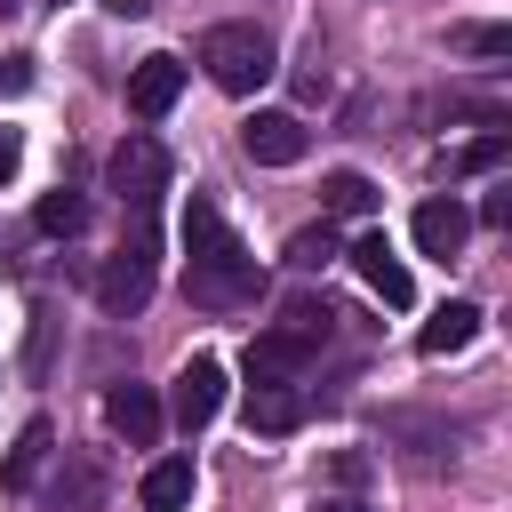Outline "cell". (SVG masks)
<instances>
[{
    "instance_id": "484cf974",
    "label": "cell",
    "mask_w": 512,
    "mask_h": 512,
    "mask_svg": "<svg viewBox=\"0 0 512 512\" xmlns=\"http://www.w3.org/2000/svg\"><path fill=\"white\" fill-rule=\"evenodd\" d=\"M312 512H368V504H352V496H320Z\"/></svg>"
},
{
    "instance_id": "4fadbf2b",
    "label": "cell",
    "mask_w": 512,
    "mask_h": 512,
    "mask_svg": "<svg viewBox=\"0 0 512 512\" xmlns=\"http://www.w3.org/2000/svg\"><path fill=\"white\" fill-rule=\"evenodd\" d=\"M296 424H304V392H296V384H248V432L280 440V432H296Z\"/></svg>"
},
{
    "instance_id": "d4e9b609",
    "label": "cell",
    "mask_w": 512,
    "mask_h": 512,
    "mask_svg": "<svg viewBox=\"0 0 512 512\" xmlns=\"http://www.w3.org/2000/svg\"><path fill=\"white\" fill-rule=\"evenodd\" d=\"M480 224H512V192H488L480 200Z\"/></svg>"
},
{
    "instance_id": "e0dca14e",
    "label": "cell",
    "mask_w": 512,
    "mask_h": 512,
    "mask_svg": "<svg viewBox=\"0 0 512 512\" xmlns=\"http://www.w3.org/2000/svg\"><path fill=\"white\" fill-rule=\"evenodd\" d=\"M472 336H480V304H440V312L424 320V336H416V344L440 360V352H464Z\"/></svg>"
},
{
    "instance_id": "ba28073f",
    "label": "cell",
    "mask_w": 512,
    "mask_h": 512,
    "mask_svg": "<svg viewBox=\"0 0 512 512\" xmlns=\"http://www.w3.org/2000/svg\"><path fill=\"white\" fill-rule=\"evenodd\" d=\"M176 96H184V64H176V56H144V64L128 72V112H136V120H160Z\"/></svg>"
},
{
    "instance_id": "277c9868",
    "label": "cell",
    "mask_w": 512,
    "mask_h": 512,
    "mask_svg": "<svg viewBox=\"0 0 512 512\" xmlns=\"http://www.w3.org/2000/svg\"><path fill=\"white\" fill-rule=\"evenodd\" d=\"M240 152H248L256 168H296V160L312 152V128H304L296 112H248V120H240Z\"/></svg>"
},
{
    "instance_id": "8992f818",
    "label": "cell",
    "mask_w": 512,
    "mask_h": 512,
    "mask_svg": "<svg viewBox=\"0 0 512 512\" xmlns=\"http://www.w3.org/2000/svg\"><path fill=\"white\" fill-rule=\"evenodd\" d=\"M184 296H192V304H208V312L256 304V256H232V264H192V272H184Z\"/></svg>"
},
{
    "instance_id": "cb8c5ba5",
    "label": "cell",
    "mask_w": 512,
    "mask_h": 512,
    "mask_svg": "<svg viewBox=\"0 0 512 512\" xmlns=\"http://www.w3.org/2000/svg\"><path fill=\"white\" fill-rule=\"evenodd\" d=\"M16 160H24V136H16V128H0V184L16 176Z\"/></svg>"
},
{
    "instance_id": "ffe728a7",
    "label": "cell",
    "mask_w": 512,
    "mask_h": 512,
    "mask_svg": "<svg viewBox=\"0 0 512 512\" xmlns=\"http://www.w3.org/2000/svg\"><path fill=\"white\" fill-rule=\"evenodd\" d=\"M80 224H88V200H80V192H48V200H40V232H48V240H72Z\"/></svg>"
},
{
    "instance_id": "7402d4cb",
    "label": "cell",
    "mask_w": 512,
    "mask_h": 512,
    "mask_svg": "<svg viewBox=\"0 0 512 512\" xmlns=\"http://www.w3.org/2000/svg\"><path fill=\"white\" fill-rule=\"evenodd\" d=\"M456 48H472V56H512V32H504V24H464Z\"/></svg>"
},
{
    "instance_id": "ac0fdd59",
    "label": "cell",
    "mask_w": 512,
    "mask_h": 512,
    "mask_svg": "<svg viewBox=\"0 0 512 512\" xmlns=\"http://www.w3.org/2000/svg\"><path fill=\"white\" fill-rule=\"evenodd\" d=\"M320 208H328V216H368V208H376V184H368L360 168H336V176L320 184Z\"/></svg>"
},
{
    "instance_id": "3957f363",
    "label": "cell",
    "mask_w": 512,
    "mask_h": 512,
    "mask_svg": "<svg viewBox=\"0 0 512 512\" xmlns=\"http://www.w3.org/2000/svg\"><path fill=\"white\" fill-rule=\"evenodd\" d=\"M104 176H112V192H120V208H136V216H152V200L168 192V152L144 136V128H128L120 144H112V160H104Z\"/></svg>"
},
{
    "instance_id": "30bf717a",
    "label": "cell",
    "mask_w": 512,
    "mask_h": 512,
    "mask_svg": "<svg viewBox=\"0 0 512 512\" xmlns=\"http://www.w3.org/2000/svg\"><path fill=\"white\" fill-rule=\"evenodd\" d=\"M464 232H472V208H464L456 192H448V200H424V208H416V248H424V256H440V264H448V256L464 248Z\"/></svg>"
},
{
    "instance_id": "5b68a950",
    "label": "cell",
    "mask_w": 512,
    "mask_h": 512,
    "mask_svg": "<svg viewBox=\"0 0 512 512\" xmlns=\"http://www.w3.org/2000/svg\"><path fill=\"white\" fill-rule=\"evenodd\" d=\"M216 408H224V368H216V360H184V368H176V392H168L176 432H208Z\"/></svg>"
},
{
    "instance_id": "6da1fadb",
    "label": "cell",
    "mask_w": 512,
    "mask_h": 512,
    "mask_svg": "<svg viewBox=\"0 0 512 512\" xmlns=\"http://www.w3.org/2000/svg\"><path fill=\"white\" fill-rule=\"evenodd\" d=\"M200 64H208V80H216L224 96H256V88L272 80V32H264V24H216V32L200 40Z\"/></svg>"
},
{
    "instance_id": "5bb4252c",
    "label": "cell",
    "mask_w": 512,
    "mask_h": 512,
    "mask_svg": "<svg viewBox=\"0 0 512 512\" xmlns=\"http://www.w3.org/2000/svg\"><path fill=\"white\" fill-rule=\"evenodd\" d=\"M48 448H56V424H48V416H32V424L16 432V448H8V464H0V488H16V496H24V488L40 480V464H48Z\"/></svg>"
},
{
    "instance_id": "2e32d148",
    "label": "cell",
    "mask_w": 512,
    "mask_h": 512,
    "mask_svg": "<svg viewBox=\"0 0 512 512\" xmlns=\"http://www.w3.org/2000/svg\"><path fill=\"white\" fill-rule=\"evenodd\" d=\"M136 496H144V512H184L192 504V456H160Z\"/></svg>"
},
{
    "instance_id": "7a4b0ae2",
    "label": "cell",
    "mask_w": 512,
    "mask_h": 512,
    "mask_svg": "<svg viewBox=\"0 0 512 512\" xmlns=\"http://www.w3.org/2000/svg\"><path fill=\"white\" fill-rule=\"evenodd\" d=\"M152 280H160V240H152V224L136 216V232L120 240V256L96 272V304H104L112 320H136V312L152 304Z\"/></svg>"
},
{
    "instance_id": "9a60e30c",
    "label": "cell",
    "mask_w": 512,
    "mask_h": 512,
    "mask_svg": "<svg viewBox=\"0 0 512 512\" xmlns=\"http://www.w3.org/2000/svg\"><path fill=\"white\" fill-rule=\"evenodd\" d=\"M336 320H344V312H336L328 296H288V304H280V336H296L304 352H320V344L336 336Z\"/></svg>"
},
{
    "instance_id": "d6986e66",
    "label": "cell",
    "mask_w": 512,
    "mask_h": 512,
    "mask_svg": "<svg viewBox=\"0 0 512 512\" xmlns=\"http://www.w3.org/2000/svg\"><path fill=\"white\" fill-rule=\"evenodd\" d=\"M336 256H344V248H336V232H328V216H320L312 232H296V240H288V264H296V272H328Z\"/></svg>"
},
{
    "instance_id": "603a6c76",
    "label": "cell",
    "mask_w": 512,
    "mask_h": 512,
    "mask_svg": "<svg viewBox=\"0 0 512 512\" xmlns=\"http://www.w3.org/2000/svg\"><path fill=\"white\" fill-rule=\"evenodd\" d=\"M96 488H104V480H96V464H72V496L56 488V512H96Z\"/></svg>"
},
{
    "instance_id": "4316f807",
    "label": "cell",
    "mask_w": 512,
    "mask_h": 512,
    "mask_svg": "<svg viewBox=\"0 0 512 512\" xmlns=\"http://www.w3.org/2000/svg\"><path fill=\"white\" fill-rule=\"evenodd\" d=\"M56 8H64V0H56Z\"/></svg>"
},
{
    "instance_id": "44dd1931",
    "label": "cell",
    "mask_w": 512,
    "mask_h": 512,
    "mask_svg": "<svg viewBox=\"0 0 512 512\" xmlns=\"http://www.w3.org/2000/svg\"><path fill=\"white\" fill-rule=\"evenodd\" d=\"M504 152H512V136L488 128V136H472V144L456 152V176H488V168H504Z\"/></svg>"
},
{
    "instance_id": "52a82bcc",
    "label": "cell",
    "mask_w": 512,
    "mask_h": 512,
    "mask_svg": "<svg viewBox=\"0 0 512 512\" xmlns=\"http://www.w3.org/2000/svg\"><path fill=\"white\" fill-rule=\"evenodd\" d=\"M344 256H352V272H360V280H368L392 312H400V304H416V280H408V264L392 256V240H384V232H360Z\"/></svg>"
},
{
    "instance_id": "7c38bea8",
    "label": "cell",
    "mask_w": 512,
    "mask_h": 512,
    "mask_svg": "<svg viewBox=\"0 0 512 512\" xmlns=\"http://www.w3.org/2000/svg\"><path fill=\"white\" fill-rule=\"evenodd\" d=\"M304 360H312V352H304L296 336L264 328V336L248 344V384H296V376H304Z\"/></svg>"
},
{
    "instance_id": "9c48e42d",
    "label": "cell",
    "mask_w": 512,
    "mask_h": 512,
    "mask_svg": "<svg viewBox=\"0 0 512 512\" xmlns=\"http://www.w3.org/2000/svg\"><path fill=\"white\" fill-rule=\"evenodd\" d=\"M104 416H112V432H120L128 448H152V440H160V400H152V384H112V392H104Z\"/></svg>"
},
{
    "instance_id": "8fae6325",
    "label": "cell",
    "mask_w": 512,
    "mask_h": 512,
    "mask_svg": "<svg viewBox=\"0 0 512 512\" xmlns=\"http://www.w3.org/2000/svg\"><path fill=\"white\" fill-rule=\"evenodd\" d=\"M184 256H192V264H232V256H248V248L232 240V224H224L208 200H192V208H184Z\"/></svg>"
}]
</instances>
